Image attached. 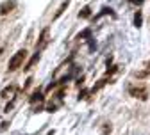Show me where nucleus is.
I'll use <instances>...</instances> for the list:
<instances>
[{"instance_id":"obj_2","label":"nucleus","mask_w":150,"mask_h":135,"mask_svg":"<svg viewBox=\"0 0 150 135\" xmlns=\"http://www.w3.org/2000/svg\"><path fill=\"white\" fill-rule=\"evenodd\" d=\"M129 94L130 96H134V98H139L141 101H145L146 98H148V91H146V87H129Z\"/></svg>"},{"instance_id":"obj_6","label":"nucleus","mask_w":150,"mask_h":135,"mask_svg":"<svg viewBox=\"0 0 150 135\" xmlns=\"http://www.w3.org/2000/svg\"><path fill=\"white\" fill-rule=\"evenodd\" d=\"M134 75L138 76V78H145V76H148L150 75V64H146V69L145 71H136Z\"/></svg>"},{"instance_id":"obj_1","label":"nucleus","mask_w":150,"mask_h":135,"mask_svg":"<svg viewBox=\"0 0 150 135\" xmlns=\"http://www.w3.org/2000/svg\"><path fill=\"white\" fill-rule=\"evenodd\" d=\"M25 57H27V50H18V52L11 57V61H9V71H16L18 68L23 64Z\"/></svg>"},{"instance_id":"obj_10","label":"nucleus","mask_w":150,"mask_h":135,"mask_svg":"<svg viewBox=\"0 0 150 135\" xmlns=\"http://www.w3.org/2000/svg\"><path fill=\"white\" fill-rule=\"evenodd\" d=\"M2 53H4V50H0V57H2Z\"/></svg>"},{"instance_id":"obj_8","label":"nucleus","mask_w":150,"mask_h":135,"mask_svg":"<svg viewBox=\"0 0 150 135\" xmlns=\"http://www.w3.org/2000/svg\"><path fill=\"white\" fill-rule=\"evenodd\" d=\"M134 23H136V27H141V13H139V11H138L136 16H134Z\"/></svg>"},{"instance_id":"obj_4","label":"nucleus","mask_w":150,"mask_h":135,"mask_svg":"<svg viewBox=\"0 0 150 135\" xmlns=\"http://www.w3.org/2000/svg\"><path fill=\"white\" fill-rule=\"evenodd\" d=\"M68 6H70V0H64V2H63V4L59 6V9H57V13H55V14H54V20H57V18H59V16H61V14L64 13V9H66Z\"/></svg>"},{"instance_id":"obj_7","label":"nucleus","mask_w":150,"mask_h":135,"mask_svg":"<svg viewBox=\"0 0 150 135\" xmlns=\"http://www.w3.org/2000/svg\"><path fill=\"white\" fill-rule=\"evenodd\" d=\"M36 61H40V52H36V53H34V57H32V59L29 61V64L25 66V69H30V68L34 66V62H36Z\"/></svg>"},{"instance_id":"obj_5","label":"nucleus","mask_w":150,"mask_h":135,"mask_svg":"<svg viewBox=\"0 0 150 135\" xmlns=\"http://www.w3.org/2000/svg\"><path fill=\"white\" fill-rule=\"evenodd\" d=\"M16 91V87L14 85H11V87H6L4 91H2V98H9V96H13V92Z\"/></svg>"},{"instance_id":"obj_3","label":"nucleus","mask_w":150,"mask_h":135,"mask_svg":"<svg viewBox=\"0 0 150 135\" xmlns=\"http://www.w3.org/2000/svg\"><path fill=\"white\" fill-rule=\"evenodd\" d=\"M14 7H16V2H14V0H6V2L0 4V14H7V13H11Z\"/></svg>"},{"instance_id":"obj_9","label":"nucleus","mask_w":150,"mask_h":135,"mask_svg":"<svg viewBox=\"0 0 150 135\" xmlns=\"http://www.w3.org/2000/svg\"><path fill=\"white\" fill-rule=\"evenodd\" d=\"M88 16H89V7H84L82 13L79 14V18H88Z\"/></svg>"}]
</instances>
